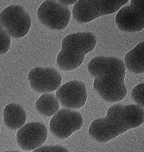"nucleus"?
<instances>
[{"mask_svg":"<svg viewBox=\"0 0 144 152\" xmlns=\"http://www.w3.org/2000/svg\"><path fill=\"white\" fill-rule=\"evenodd\" d=\"M90 75L94 77V89L104 100L117 103L127 95L124 84L125 66L123 61L113 56H96L88 64Z\"/></svg>","mask_w":144,"mask_h":152,"instance_id":"1","label":"nucleus"},{"mask_svg":"<svg viewBox=\"0 0 144 152\" xmlns=\"http://www.w3.org/2000/svg\"><path fill=\"white\" fill-rule=\"evenodd\" d=\"M144 109L137 105L116 104L109 108L105 118L94 120L90 125L91 138L99 142H107L128 130L143 124Z\"/></svg>","mask_w":144,"mask_h":152,"instance_id":"2","label":"nucleus"},{"mask_svg":"<svg viewBox=\"0 0 144 152\" xmlns=\"http://www.w3.org/2000/svg\"><path fill=\"white\" fill-rule=\"evenodd\" d=\"M96 37L90 32L68 35L62 41V48L57 56V64L62 71H71L79 67L85 56L94 50Z\"/></svg>","mask_w":144,"mask_h":152,"instance_id":"3","label":"nucleus"},{"mask_svg":"<svg viewBox=\"0 0 144 152\" xmlns=\"http://www.w3.org/2000/svg\"><path fill=\"white\" fill-rule=\"evenodd\" d=\"M127 1H77L73 7V18L78 23H88L97 18L117 12Z\"/></svg>","mask_w":144,"mask_h":152,"instance_id":"4","label":"nucleus"},{"mask_svg":"<svg viewBox=\"0 0 144 152\" xmlns=\"http://www.w3.org/2000/svg\"><path fill=\"white\" fill-rule=\"evenodd\" d=\"M0 25L10 36L21 38L28 33L31 19L23 7L11 5L1 12Z\"/></svg>","mask_w":144,"mask_h":152,"instance_id":"5","label":"nucleus"},{"mask_svg":"<svg viewBox=\"0 0 144 152\" xmlns=\"http://www.w3.org/2000/svg\"><path fill=\"white\" fill-rule=\"evenodd\" d=\"M37 15L39 21L47 28L61 31L68 26L71 12L68 7L59 1H45L39 7Z\"/></svg>","mask_w":144,"mask_h":152,"instance_id":"6","label":"nucleus"},{"mask_svg":"<svg viewBox=\"0 0 144 152\" xmlns=\"http://www.w3.org/2000/svg\"><path fill=\"white\" fill-rule=\"evenodd\" d=\"M83 124L82 117L78 112L62 108L51 118L49 129L57 138L65 139L80 130Z\"/></svg>","mask_w":144,"mask_h":152,"instance_id":"7","label":"nucleus"},{"mask_svg":"<svg viewBox=\"0 0 144 152\" xmlns=\"http://www.w3.org/2000/svg\"><path fill=\"white\" fill-rule=\"evenodd\" d=\"M119 28L127 32H138L144 28V1H130V4L122 7L116 16Z\"/></svg>","mask_w":144,"mask_h":152,"instance_id":"8","label":"nucleus"},{"mask_svg":"<svg viewBox=\"0 0 144 152\" xmlns=\"http://www.w3.org/2000/svg\"><path fill=\"white\" fill-rule=\"evenodd\" d=\"M56 97L62 107L69 109H80L87 100L85 84L78 80L70 81L60 86L56 92Z\"/></svg>","mask_w":144,"mask_h":152,"instance_id":"9","label":"nucleus"},{"mask_svg":"<svg viewBox=\"0 0 144 152\" xmlns=\"http://www.w3.org/2000/svg\"><path fill=\"white\" fill-rule=\"evenodd\" d=\"M28 79L31 88L40 93L55 91L62 84V76L57 69L52 67L33 69L28 74Z\"/></svg>","mask_w":144,"mask_h":152,"instance_id":"10","label":"nucleus"},{"mask_svg":"<svg viewBox=\"0 0 144 152\" xmlns=\"http://www.w3.org/2000/svg\"><path fill=\"white\" fill-rule=\"evenodd\" d=\"M48 131L44 124L33 122L24 125L17 133V141L24 151H33L46 142Z\"/></svg>","mask_w":144,"mask_h":152,"instance_id":"11","label":"nucleus"},{"mask_svg":"<svg viewBox=\"0 0 144 152\" xmlns=\"http://www.w3.org/2000/svg\"><path fill=\"white\" fill-rule=\"evenodd\" d=\"M26 113L20 104H8L4 108V123L10 129L17 130L21 128L26 123Z\"/></svg>","mask_w":144,"mask_h":152,"instance_id":"12","label":"nucleus"},{"mask_svg":"<svg viewBox=\"0 0 144 152\" xmlns=\"http://www.w3.org/2000/svg\"><path fill=\"white\" fill-rule=\"evenodd\" d=\"M124 64L130 72L141 74L144 72V42L138 43L124 58Z\"/></svg>","mask_w":144,"mask_h":152,"instance_id":"13","label":"nucleus"},{"mask_svg":"<svg viewBox=\"0 0 144 152\" xmlns=\"http://www.w3.org/2000/svg\"><path fill=\"white\" fill-rule=\"evenodd\" d=\"M36 110L46 117L54 115L60 110L59 102L54 94H44L36 102Z\"/></svg>","mask_w":144,"mask_h":152,"instance_id":"14","label":"nucleus"},{"mask_svg":"<svg viewBox=\"0 0 144 152\" xmlns=\"http://www.w3.org/2000/svg\"><path fill=\"white\" fill-rule=\"evenodd\" d=\"M10 36L0 25V55L6 54L10 48Z\"/></svg>","mask_w":144,"mask_h":152,"instance_id":"15","label":"nucleus"},{"mask_svg":"<svg viewBox=\"0 0 144 152\" xmlns=\"http://www.w3.org/2000/svg\"><path fill=\"white\" fill-rule=\"evenodd\" d=\"M144 83H140L134 87L131 92V96L139 107H144Z\"/></svg>","mask_w":144,"mask_h":152,"instance_id":"16","label":"nucleus"},{"mask_svg":"<svg viewBox=\"0 0 144 152\" xmlns=\"http://www.w3.org/2000/svg\"><path fill=\"white\" fill-rule=\"evenodd\" d=\"M48 152H69L68 150L61 145H49Z\"/></svg>","mask_w":144,"mask_h":152,"instance_id":"17","label":"nucleus"},{"mask_svg":"<svg viewBox=\"0 0 144 152\" xmlns=\"http://www.w3.org/2000/svg\"><path fill=\"white\" fill-rule=\"evenodd\" d=\"M60 3H61L62 5H65V6H68V5H75L76 2H77V1L76 0H59V1Z\"/></svg>","mask_w":144,"mask_h":152,"instance_id":"18","label":"nucleus"},{"mask_svg":"<svg viewBox=\"0 0 144 152\" xmlns=\"http://www.w3.org/2000/svg\"><path fill=\"white\" fill-rule=\"evenodd\" d=\"M19 152V151H7V152Z\"/></svg>","mask_w":144,"mask_h":152,"instance_id":"19","label":"nucleus"}]
</instances>
